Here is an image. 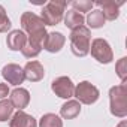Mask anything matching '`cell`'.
Segmentation results:
<instances>
[{
	"mask_svg": "<svg viewBox=\"0 0 127 127\" xmlns=\"http://www.w3.org/2000/svg\"><path fill=\"white\" fill-rule=\"evenodd\" d=\"M21 27L23 32H26L29 36L27 39L37 43V45H43V40L46 37V30H45V24L42 21L40 17H37L33 12H24L21 15Z\"/></svg>",
	"mask_w": 127,
	"mask_h": 127,
	"instance_id": "1",
	"label": "cell"
},
{
	"mask_svg": "<svg viewBox=\"0 0 127 127\" xmlns=\"http://www.w3.org/2000/svg\"><path fill=\"white\" fill-rule=\"evenodd\" d=\"M90 39L91 33L90 29L85 26H81L75 30H72L69 40H70V49L76 57H85L90 52Z\"/></svg>",
	"mask_w": 127,
	"mask_h": 127,
	"instance_id": "2",
	"label": "cell"
},
{
	"mask_svg": "<svg viewBox=\"0 0 127 127\" xmlns=\"http://www.w3.org/2000/svg\"><path fill=\"white\" fill-rule=\"evenodd\" d=\"M109 103H111V114L124 118L127 115V85L120 84L109 90Z\"/></svg>",
	"mask_w": 127,
	"mask_h": 127,
	"instance_id": "3",
	"label": "cell"
},
{
	"mask_svg": "<svg viewBox=\"0 0 127 127\" xmlns=\"http://www.w3.org/2000/svg\"><path fill=\"white\" fill-rule=\"evenodd\" d=\"M67 2L63 0H51L42 8V21L45 26H55L63 20L64 15V8Z\"/></svg>",
	"mask_w": 127,
	"mask_h": 127,
	"instance_id": "4",
	"label": "cell"
},
{
	"mask_svg": "<svg viewBox=\"0 0 127 127\" xmlns=\"http://www.w3.org/2000/svg\"><path fill=\"white\" fill-rule=\"evenodd\" d=\"M73 96L76 97V100L79 103H84V105H93L97 102L100 93L97 90V87H94L91 82L88 81H82L79 82L75 90H73Z\"/></svg>",
	"mask_w": 127,
	"mask_h": 127,
	"instance_id": "5",
	"label": "cell"
},
{
	"mask_svg": "<svg viewBox=\"0 0 127 127\" xmlns=\"http://www.w3.org/2000/svg\"><path fill=\"white\" fill-rule=\"evenodd\" d=\"M90 52L94 57V60H97L102 64H108V63L114 60V52L109 43L102 37H97L90 43Z\"/></svg>",
	"mask_w": 127,
	"mask_h": 127,
	"instance_id": "6",
	"label": "cell"
},
{
	"mask_svg": "<svg viewBox=\"0 0 127 127\" xmlns=\"http://www.w3.org/2000/svg\"><path fill=\"white\" fill-rule=\"evenodd\" d=\"M51 90L60 99H70V97H73L75 85H73V82H72L70 78H67V76H60V78H57V79L52 81Z\"/></svg>",
	"mask_w": 127,
	"mask_h": 127,
	"instance_id": "7",
	"label": "cell"
},
{
	"mask_svg": "<svg viewBox=\"0 0 127 127\" xmlns=\"http://www.w3.org/2000/svg\"><path fill=\"white\" fill-rule=\"evenodd\" d=\"M2 76L5 78V81H8V84H12V85H20L24 82V72H23V67L18 66V64H6L3 69H2Z\"/></svg>",
	"mask_w": 127,
	"mask_h": 127,
	"instance_id": "8",
	"label": "cell"
},
{
	"mask_svg": "<svg viewBox=\"0 0 127 127\" xmlns=\"http://www.w3.org/2000/svg\"><path fill=\"white\" fill-rule=\"evenodd\" d=\"M64 42H66V37L63 36L60 32H52V33H48L45 40H43V45L42 48L46 49L48 52H58L63 46H64Z\"/></svg>",
	"mask_w": 127,
	"mask_h": 127,
	"instance_id": "9",
	"label": "cell"
},
{
	"mask_svg": "<svg viewBox=\"0 0 127 127\" xmlns=\"http://www.w3.org/2000/svg\"><path fill=\"white\" fill-rule=\"evenodd\" d=\"M23 72H24V78L29 79L30 82H37V81L43 79V76H45V69H43V66L40 64L39 61H36V60L29 61L27 64L24 66Z\"/></svg>",
	"mask_w": 127,
	"mask_h": 127,
	"instance_id": "10",
	"label": "cell"
},
{
	"mask_svg": "<svg viewBox=\"0 0 127 127\" xmlns=\"http://www.w3.org/2000/svg\"><path fill=\"white\" fill-rule=\"evenodd\" d=\"M9 102L12 103L14 109H18V111H23L24 108H27V105L30 103V93L26 90V88H15L14 91L9 93Z\"/></svg>",
	"mask_w": 127,
	"mask_h": 127,
	"instance_id": "11",
	"label": "cell"
},
{
	"mask_svg": "<svg viewBox=\"0 0 127 127\" xmlns=\"http://www.w3.org/2000/svg\"><path fill=\"white\" fill-rule=\"evenodd\" d=\"M94 5H97V6H100L102 8V14H103V17H105V20H109V21H114V20H117L118 18V15H120V6L123 5V2H120V3H115L114 0H100V2H96Z\"/></svg>",
	"mask_w": 127,
	"mask_h": 127,
	"instance_id": "12",
	"label": "cell"
},
{
	"mask_svg": "<svg viewBox=\"0 0 127 127\" xmlns=\"http://www.w3.org/2000/svg\"><path fill=\"white\" fill-rule=\"evenodd\" d=\"M27 43V36L23 30H12L6 37V45L11 51H21Z\"/></svg>",
	"mask_w": 127,
	"mask_h": 127,
	"instance_id": "13",
	"label": "cell"
},
{
	"mask_svg": "<svg viewBox=\"0 0 127 127\" xmlns=\"http://www.w3.org/2000/svg\"><path fill=\"white\" fill-rule=\"evenodd\" d=\"M9 127H37V123L32 115L26 114L24 111H18L17 114L12 115Z\"/></svg>",
	"mask_w": 127,
	"mask_h": 127,
	"instance_id": "14",
	"label": "cell"
},
{
	"mask_svg": "<svg viewBox=\"0 0 127 127\" xmlns=\"http://www.w3.org/2000/svg\"><path fill=\"white\" fill-rule=\"evenodd\" d=\"M81 112V103L78 100H67L64 105L60 108V114L66 120H73Z\"/></svg>",
	"mask_w": 127,
	"mask_h": 127,
	"instance_id": "15",
	"label": "cell"
},
{
	"mask_svg": "<svg viewBox=\"0 0 127 127\" xmlns=\"http://www.w3.org/2000/svg\"><path fill=\"white\" fill-rule=\"evenodd\" d=\"M84 21H85V18L82 17V14H79V12H76L73 9L67 11L66 15H64V24L70 30H75V29L84 26Z\"/></svg>",
	"mask_w": 127,
	"mask_h": 127,
	"instance_id": "16",
	"label": "cell"
},
{
	"mask_svg": "<svg viewBox=\"0 0 127 127\" xmlns=\"http://www.w3.org/2000/svg\"><path fill=\"white\" fill-rule=\"evenodd\" d=\"M105 21L106 20H105V17H103V14L100 11H91L88 14V17H87V24L91 29H100V27H103Z\"/></svg>",
	"mask_w": 127,
	"mask_h": 127,
	"instance_id": "17",
	"label": "cell"
},
{
	"mask_svg": "<svg viewBox=\"0 0 127 127\" xmlns=\"http://www.w3.org/2000/svg\"><path fill=\"white\" fill-rule=\"evenodd\" d=\"M39 127H63V121L55 114H45L39 121Z\"/></svg>",
	"mask_w": 127,
	"mask_h": 127,
	"instance_id": "18",
	"label": "cell"
},
{
	"mask_svg": "<svg viewBox=\"0 0 127 127\" xmlns=\"http://www.w3.org/2000/svg\"><path fill=\"white\" fill-rule=\"evenodd\" d=\"M40 51H42V46H40V45H37V43H34V42H32V40H29V39H27V43L24 45V48L21 49L23 55H24V57H27V58L37 57V55L40 54Z\"/></svg>",
	"mask_w": 127,
	"mask_h": 127,
	"instance_id": "19",
	"label": "cell"
},
{
	"mask_svg": "<svg viewBox=\"0 0 127 127\" xmlns=\"http://www.w3.org/2000/svg\"><path fill=\"white\" fill-rule=\"evenodd\" d=\"M14 106L9 100H0V121H8L12 117Z\"/></svg>",
	"mask_w": 127,
	"mask_h": 127,
	"instance_id": "20",
	"label": "cell"
},
{
	"mask_svg": "<svg viewBox=\"0 0 127 127\" xmlns=\"http://www.w3.org/2000/svg\"><path fill=\"white\" fill-rule=\"evenodd\" d=\"M70 5L73 6V11L81 14V12H90L91 8L94 6V2H91V0H73Z\"/></svg>",
	"mask_w": 127,
	"mask_h": 127,
	"instance_id": "21",
	"label": "cell"
},
{
	"mask_svg": "<svg viewBox=\"0 0 127 127\" xmlns=\"http://www.w3.org/2000/svg\"><path fill=\"white\" fill-rule=\"evenodd\" d=\"M115 69H117L118 78L123 81V84H126V79H127V58H126V57H123V58L118 60Z\"/></svg>",
	"mask_w": 127,
	"mask_h": 127,
	"instance_id": "22",
	"label": "cell"
},
{
	"mask_svg": "<svg viewBox=\"0 0 127 127\" xmlns=\"http://www.w3.org/2000/svg\"><path fill=\"white\" fill-rule=\"evenodd\" d=\"M11 20L8 18V15H6V11H5V8L0 5V33H6L9 29H11Z\"/></svg>",
	"mask_w": 127,
	"mask_h": 127,
	"instance_id": "23",
	"label": "cell"
},
{
	"mask_svg": "<svg viewBox=\"0 0 127 127\" xmlns=\"http://www.w3.org/2000/svg\"><path fill=\"white\" fill-rule=\"evenodd\" d=\"M9 87L6 85V84H3V82H0V99H5V97H8L9 96Z\"/></svg>",
	"mask_w": 127,
	"mask_h": 127,
	"instance_id": "24",
	"label": "cell"
},
{
	"mask_svg": "<svg viewBox=\"0 0 127 127\" xmlns=\"http://www.w3.org/2000/svg\"><path fill=\"white\" fill-rule=\"evenodd\" d=\"M117 127H127V121H126V120H123V121H121Z\"/></svg>",
	"mask_w": 127,
	"mask_h": 127,
	"instance_id": "25",
	"label": "cell"
}]
</instances>
